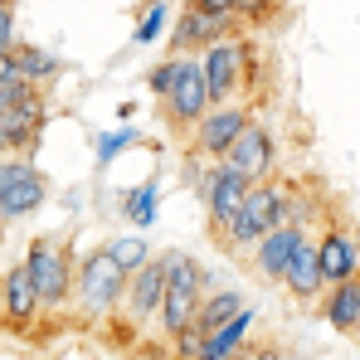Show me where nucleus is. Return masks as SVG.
Listing matches in <instances>:
<instances>
[{
    "label": "nucleus",
    "mask_w": 360,
    "mask_h": 360,
    "mask_svg": "<svg viewBox=\"0 0 360 360\" xmlns=\"http://www.w3.org/2000/svg\"><path fill=\"white\" fill-rule=\"evenodd\" d=\"M15 68L25 73V78H34V83H54L59 78V59L54 54H44V49H34V44H15V49H5Z\"/></svg>",
    "instance_id": "nucleus-19"
},
{
    "label": "nucleus",
    "mask_w": 360,
    "mask_h": 360,
    "mask_svg": "<svg viewBox=\"0 0 360 360\" xmlns=\"http://www.w3.org/2000/svg\"><path fill=\"white\" fill-rule=\"evenodd\" d=\"M39 311H49V307H44V297H39L30 268L15 263V268L5 273V288H0V316H5V331H10V336H34V316H39Z\"/></svg>",
    "instance_id": "nucleus-12"
},
{
    "label": "nucleus",
    "mask_w": 360,
    "mask_h": 360,
    "mask_svg": "<svg viewBox=\"0 0 360 360\" xmlns=\"http://www.w3.org/2000/svg\"><path fill=\"white\" fill-rule=\"evenodd\" d=\"M239 311H243V297L234 292V288H224V292H210V297H205V307H200V321H205L210 331H219V326H224V321H234Z\"/></svg>",
    "instance_id": "nucleus-20"
},
{
    "label": "nucleus",
    "mask_w": 360,
    "mask_h": 360,
    "mask_svg": "<svg viewBox=\"0 0 360 360\" xmlns=\"http://www.w3.org/2000/svg\"><path fill=\"white\" fill-rule=\"evenodd\" d=\"M190 5H200V10H219V15H234V10H239V0H190Z\"/></svg>",
    "instance_id": "nucleus-27"
},
{
    "label": "nucleus",
    "mask_w": 360,
    "mask_h": 360,
    "mask_svg": "<svg viewBox=\"0 0 360 360\" xmlns=\"http://www.w3.org/2000/svg\"><path fill=\"white\" fill-rule=\"evenodd\" d=\"M25 268H30V278H34V288H39V297H44L49 311H59V307L73 302V288H78V258H73V243L63 239V234H44V239L30 243Z\"/></svg>",
    "instance_id": "nucleus-5"
},
{
    "label": "nucleus",
    "mask_w": 360,
    "mask_h": 360,
    "mask_svg": "<svg viewBox=\"0 0 360 360\" xmlns=\"http://www.w3.org/2000/svg\"><path fill=\"white\" fill-rule=\"evenodd\" d=\"M127 283H131V268L112 253V243L93 248V253L78 263V288H73L78 316H83L88 326L108 321V316L122 307V297H127Z\"/></svg>",
    "instance_id": "nucleus-1"
},
{
    "label": "nucleus",
    "mask_w": 360,
    "mask_h": 360,
    "mask_svg": "<svg viewBox=\"0 0 360 360\" xmlns=\"http://www.w3.org/2000/svg\"><path fill=\"white\" fill-rule=\"evenodd\" d=\"M302 243H307V224L288 219V224H278L268 239H263L258 248H253V253H248V268H253L263 283H283V273H288V263L297 258Z\"/></svg>",
    "instance_id": "nucleus-13"
},
{
    "label": "nucleus",
    "mask_w": 360,
    "mask_h": 360,
    "mask_svg": "<svg viewBox=\"0 0 360 360\" xmlns=\"http://www.w3.org/2000/svg\"><path fill=\"white\" fill-rule=\"evenodd\" d=\"M253 122V108H243V103H224V108H210L200 127L190 131V146L200 151V156H210V161H224L229 156V146L243 136V127Z\"/></svg>",
    "instance_id": "nucleus-10"
},
{
    "label": "nucleus",
    "mask_w": 360,
    "mask_h": 360,
    "mask_svg": "<svg viewBox=\"0 0 360 360\" xmlns=\"http://www.w3.org/2000/svg\"><path fill=\"white\" fill-rule=\"evenodd\" d=\"M112 253H117V258L127 263V268H131V273H136V268H141V263L151 258V253H146V248H141L136 239H112Z\"/></svg>",
    "instance_id": "nucleus-25"
},
{
    "label": "nucleus",
    "mask_w": 360,
    "mask_h": 360,
    "mask_svg": "<svg viewBox=\"0 0 360 360\" xmlns=\"http://www.w3.org/2000/svg\"><path fill=\"white\" fill-rule=\"evenodd\" d=\"M161 302H166V253H161V258H146V263L131 273L127 297H122V307L108 321H112V331H122V341H136V336L161 316Z\"/></svg>",
    "instance_id": "nucleus-6"
},
{
    "label": "nucleus",
    "mask_w": 360,
    "mask_h": 360,
    "mask_svg": "<svg viewBox=\"0 0 360 360\" xmlns=\"http://www.w3.org/2000/svg\"><path fill=\"white\" fill-rule=\"evenodd\" d=\"M161 30H166V10H161V0H156V5H146V15H141V25H136L131 39H136V44H151Z\"/></svg>",
    "instance_id": "nucleus-22"
},
{
    "label": "nucleus",
    "mask_w": 360,
    "mask_h": 360,
    "mask_svg": "<svg viewBox=\"0 0 360 360\" xmlns=\"http://www.w3.org/2000/svg\"><path fill=\"white\" fill-rule=\"evenodd\" d=\"M292 190H297V185L273 180V176H268V180H253V190H248V200H243L239 219H234V229H229L224 253H229V258L253 253V248L268 239L278 224H288V219H292Z\"/></svg>",
    "instance_id": "nucleus-2"
},
{
    "label": "nucleus",
    "mask_w": 360,
    "mask_h": 360,
    "mask_svg": "<svg viewBox=\"0 0 360 360\" xmlns=\"http://www.w3.org/2000/svg\"><path fill=\"white\" fill-rule=\"evenodd\" d=\"M49 200V176L30 161V156H10L0 166V214L15 224V219H30L39 205Z\"/></svg>",
    "instance_id": "nucleus-8"
},
{
    "label": "nucleus",
    "mask_w": 360,
    "mask_h": 360,
    "mask_svg": "<svg viewBox=\"0 0 360 360\" xmlns=\"http://www.w3.org/2000/svg\"><path fill=\"white\" fill-rule=\"evenodd\" d=\"M248 190H253V180L243 176L239 166H229V161H214L210 171H200V180H195V195L205 200V214H210V239H214L219 253L229 243V229L239 219Z\"/></svg>",
    "instance_id": "nucleus-3"
},
{
    "label": "nucleus",
    "mask_w": 360,
    "mask_h": 360,
    "mask_svg": "<svg viewBox=\"0 0 360 360\" xmlns=\"http://www.w3.org/2000/svg\"><path fill=\"white\" fill-rule=\"evenodd\" d=\"M131 141H136V131H112V136H103V141H98V161H112L117 146H131Z\"/></svg>",
    "instance_id": "nucleus-26"
},
{
    "label": "nucleus",
    "mask_w": 360,
    "mask_h": 360,
    "mask_svg": "<svg viewBox=\"0 0 360 360\" xmlns=\"http://www.w3.org/2000/svg\"><path fill=\"white\" fill-rule=\"evenodd\" d=\"M321 321H326L331 331H341V336L356 341V331H360V273L326 288V297H321Z\"/></svg>",
    "instance_id": "nucleus-18"
},
{
    "label": "nucleus",
    "mask_w": 360,
    "mask_h": 360,
    "mask_svg": "<svg viewBox=\"0 0 360 360\" xmlns=\"http://www.w3.org/2000/svg\"><path fill=\"white\" fill-rule=\"evenodd\" d=\"M283 288H288V297L302 302V307H321L326 297V268H321V253H316V243L307 239L297 248V258L288 263V273H283Z\"/></svg>",
    "instance_id": "nucleus-15"
},
{
    "label": "nucleus",
    "mask_w": 360,
    "mask_h": 360,
    "mask_svg": "<svg viewBox=\"0 0 360 360\" xmlns=\"http://www.w3.org/2000/svg\"><path fill=\"white\" fill-rule=\"evenodd\" d=\"M316 253H321L326 283H346V278H356V273H360V239L341 224V219L326 224V234L316 239Z\"/></svg>",
    "instance_id": "nucleus-16"
},
{
    "label": "nucleus",
    "mask_w": 360,
    "mask_h": 360,
    "mask_svg": "<svg viewBox=\"0 0 360 360\" xmlns=\"http://www.w3.org/2000/svg\"><path fill=\"white\" fill-rule=\"evenodd\" d=\"M205 68H210L214 108L234 103V98L243 93V83H248V68H253V49H248V39H243L239 30H234V34H224L219 44H210V49H205Z\"/></svg>",
    "instance_id": "nucleus-9"
},
{
    "label": "nucleus",
    "mask_w": 360,
    "mask_h": 360,
    "mask_svg": "<svg viewBox=\"0 0 360 360\" xmlns=\"http://www.w3.org/2000/svg\"><path fill=\"white\" fill-rule=\"evenodd\" d=\"M278 360H297V356H292V351H283V356H278Z\"/></svg>",
    "instance_id": "nucleus-28"
},
{
    "label": "nucleus",
    "mask_w": 360,
    "mask_h": 360,
    "mask_svg": "<svg viewBox=\"0 0 360 360\" xmlns=\"http://www.w3.org/2000/svg\"><path fill=\"white\" fill-rule=\"evenodd\" d=\"M146 83H151V93H156V98H166V93L176 88V54H171L166 63H156V68L146 73Z\"/></svg>",
    "instance_id": "nucleus-23"
},
{
    "label": "nucleus",
    "mask_w": 360,
    "mask_h": 360,
    "mask_svg": "<svg viewBox=\"0 0 360 360\" xmlns=\"http://www.w3.org/2000/svg\"><path fill=\"white\" fill-rule=\"evenodd\" d=\"M243 20L239 15H219V10H200V5H185V15L171 30V54H205L210 44H219L224 34H234Z\"/></svg>",
    "instance_id": "nucleus-11"
},
{
    "label": "nucleus",
    "mask_w": 360,
    "mask_h": 360,
    "mask_svg": "<svg viewBox=\"0 0 360 360\" xmlns=\"http://www.w3.org/2000/svg\"><path fill=\"white\" fill-rule=\"evenodd\" d=\"M146 5H156V0H146Z\"/></svg>",
    "instance_id": "nucleus-29"
},
{
    "label": "nucleus",
    "mask_w": 360,
    "mask_h": 360,
    "mask_svg": "<svg viewBox=\"0 0 360 360\" xmlns=\"http://www.w3.org/2000/svg\"><path fill=\"white\" fill-rule=\"evenodd\" d=\"M205 288H210L205 283V268L190 253H166V302H161V316H156V326H161L166 341H176L180 331L200 316Z\"/></svg>",
    "instance_id": "nucleus-4"
},
{
    "label": "nucleus",
    "mask_w": 360,
    "mask_h": 360,
    "mask_svg": "<svg viewBox=\"0 0 360 360\" xmlns=\"http://www.w3.org/2000/svg\"><path fill=\"white\" fill-rule=\"evenodd\" d=\"M205 341H210V326L195 316V321H190V326L176 336V356H180V360H195L200 351H205Z\"/></svg>",
    "instance_id": "nucleus-21"
},
{
    "label": "nucleus",
    "mask_w": 360,
    "mask_h": 360,
    "mask_svg": "<svg viewBox=\"0 0 360 360\" xmlns=\"http://www.w3.org/2000/svg\"><path fill=\"white\" fill-rule=\"evenodd\" d=\"M161 108H166V127H171L176 136H185V131L200 127V117L214 108L205 54H176V88L161 98Z\"/></svg>",
    "instance_id": "nucleus-7"
},
{
    "label": "nucleus",
    "mask_w": 360,
    "mask_h": 360,
    "mask_svg": "<svg viewBox=\"0 0 360 360\" xmlns=\"http://www.w3.org/2000/svg\"><path fill=\"white\" fill-rule=\"evenodd\" d=\"M224 161L239 166L248 180H268L273 176V161H278V136H273V127H263V122L253 117L248 127H243V136L229 146Z\"/></svg>",
    "instance_id": "nucleus-14"
},
{
    "label": "nucleus",
    "mask_w": 360,
    "mask_h": 360,
    "mask_svg": "<svg viewBox=\"0 0 360 360\" xmlns=\"http://www.w3.org/2000/svg\"><path fill=\"white\" fill-rule=\"evenodd\" d=\"M151 195H156V185H141V190L127 200V214H131L136 224H151Z\"/></svg>",
    "instance_id": "nucleus-24"
},
{
    "label": "nucleus",
    "mask_w": 360,
    "mask_h": 360,
    "mask_svg": "<svg viewBox=\"0 0 360 360\" xmlns=\"http://www.w3.org/2000/svg\"><path fill=\"white\" fill-rule=\"evenodd\" d=\"M356 341H360V331H356Z\"/></svg>",
    "instance_id": "nucleus-30"
},
{
    "label": "nucleus",
    "mask_w": 360,
    "mask_h": 360,
    "mask_svg": "<svg viewBox=\"0 0 360 360\" xmlns=\"http://www.w3.org/2000/svg\"><path fill=\"white\" fill-rule=\"evenodd\" d=\"M44 122H49L44 98H39V103H15V108H5V117H0L5 146H10V151H20V156H30V151H34V141H39V131H44Z\"/></svg>",
    "instance_id": "nucleus-17"
}]
</instances>
